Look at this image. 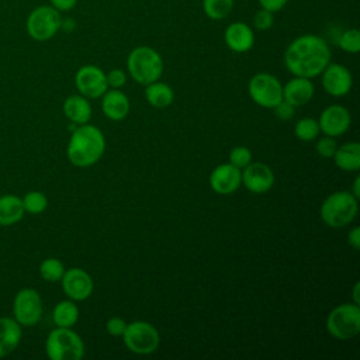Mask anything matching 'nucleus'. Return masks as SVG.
Wrapping results in <instances>:
<instances>
[{"label":"nucleus","instance_id":"f257e3e1","mask_svg":"<svg viewBox=\"0 0 360 360\" xmlns=\"http://www.w3.org/2000/svg\"><path fill=\"white\" fill-rule=\"evenodd\" d=\"M330 62V49L319 35L304 34L292 39L284 51V65L294 76L312 79Z\"/></svg>","mask_w":360,"mask_h":360},{"label":"nucleus","instance_id":"f03ea898","mask_svg":"<svg viewBox=\"0 0 360 360\" xmlns=\"http://www.w3.org/2000/svg\"><path fill=\"white\" fill-rule=\"evenodd\" d=\"M105 150L103 132L90 124L77 125L68 142L66 155L69 162L77 167H89L97 163Z\"/></svg>","mask_w":360,"mask_h":360},{"label":"nucleus","instance_id":"7ed1b4c3","mask_svg":"<svg viewBox=\"0 0 360 360\" xmlns=\"http://www.w3.org/2000/svg\"><path fill=\"white\" fill-rule=\"evenodd\" d=\"M163 59L160 53L148 45L134 48L127 58V69L129 76L139 84L156 82L163 75Z\"/></svg>","mask_w":360,"mask_h":360},{"label":"nucleus","instance_id":"20e7f679","mask_svg":"<svg viewBox=\"0 0 360 360\" xmlns=\"http://www.w3.org/2000/svg\"><path fill=\"white\" fill-rule=\"evenodd\" d=\"M357 198L350 191H335L321 205V218L329 228H343L357 215Z\"/></svg>","mask_w":360,"mask_h":360},{"label":"nucleus","instance_id":"39448f33","mask_svg":"<svg viewBox=\"0 0 360 360\" xmlns=\"http://www.w3.org/2000/svg\"><path fill=\"white\" fill-rule=\"evenodd\" d=\"M45 352L51 360H80L84 356V343L70 328L56 326L46 338Z\"/></svg>","mask_w":360,"mask_h":360},{"label":"nucleus","instance_id":"423d86ee","mask_svg":"<svg viewBox=\"0 0 360 360\" xmlns=\"http://www.w3.org/2000/svg\"><path fill=\"white\" fill-rule=\"evenodd\" d=\"M328 332L338 340H349L360 332V307L345 302L335 307L326 318Z\"/></svg>","mask_w":360,"mask_h":360},{"label":"nucleus","instance_id":"0eeeda50","mask_svg":"<svg viewBox=\"0 0 360 360\" xmlns=\"http://www.w3.org/2000/svg\"><path fill=\"white\" fill-rule=\"evenodd\" d=\"M62 15L52 6H38L27 17L25 28L34 41H48L60 30Z\"/></svg>","mask_w":360,"mask_h":360},{"label":"nucleus","instance_id":"6e6552de","mask_svg":"<svg viewBox=\"0 0 360 360\" xmlns=\"http://www.w3.org/2000/svg\"><path fill=\"white\" fill-rule=\"evenodd\" d=\"M122 339L127 349L136 354H150L156 352L160 345L158 329L146 321H134L127 323Z\"/></svg>","mask_w":360,"mask_h":360},{"label":"nucleus","instance_id":"1a4fd4ad","mask_svg":"<svg viewBox=\"0 0 360 360\" xmlns=\"http://www.w3.org/2000/svg\"><path fill=\"white\" fill-rule=\"evenodd\" d=\"M248 91L252 100L263 108H273L283 100V84L274 75L266 72L252 76Z\"/></svg>","mask_w":360,"mask_h":360},{"label":"nucleus","instance_id":"9d476101","mask_svg":"<svg viewBox=\"0 0 360 360\" xmlns=\"http://www.w3.org/2000/svg\"><path fill=\"white\" fill-rule=\"evenodd\" d=\"M14 319L21 326H34L42 316V300L37 290L22 288L13 301Z\"/></svg>","mask_w":360,"mask_h":360},{"label":"nucleus","instance_id":"9b49d317","mask_svg":"<svg viewBox=\"0 0 360 360\" xmlns=\"http://www.w3.org/2000/svg\"><path fill=\"white\" fill-rule=\"evenodd\" d=\"M75 86L86 98H98L107 90L105 72L96 65H84L75 75Z\"/></svg>","mask_w":360,"mask_h":360},{"label":"nucleus","instance_id":"f8f14e48","mask_svg":"<svg viewBox=\"0 0 360 360\" xmlns=\"http://www.w3.org/2000/svg\"><path fill=\"white\" fill-rule=\"evenodd\" d=\"M60 283L63 292L72 301L87 300L94 288L93 278L86 270L80 267H72L65 270Z\"/></svg>","mask_w":360,"mask_h":360},{"label":"nucleus","instance_id":"ddd939ff","mask_svg":"<svg viewBox=\"0 0 360 360\" xmlns=\"http://www.w3.org/2000/svg\"><path fill=\"white\" fill-rule=\"evenodd\" d=\"M322 87L332 97H343L346 96L352 86L353 77L350 70L340 63H330L321 73Z\"/></svg>","mask_w":360,"mask_h":360},{"label":"nucleus","instance_id":"4468645a","mask_svg":"<svg viewBox=\"0 0 360 360\" xmlns=\"http://www.w3.org/2000/svg\"><path fill=\"white\" fill-rule=\"evenodd\" d=\"M318 124H319L321 132H323L328 136L338 138L349 129L352 124V117L346 107L339 104H332L321 112Z\"/></svg>","mask_w":360,"mask_h":360},{"label":"nucleus","instance_id":"2eb2a0df","mask_svg":"<svg viewBox=\"0 0 360 360\" xmlns=\"http://www.w3.org/2000/svg\"><path fill=\"white\" fill-rule=\"evenodd\" d=\"M242 184L255 194L267 193L274 184V173L266 163L250 162L242 170Z\"/></svg>","mask_w":360,"mask_h":360},{"label":"nucleus","instance_id":"dca6fc26","mask_svg":"<svg viewBox=\"0 0 360 360\" xmlns=\"http://www.w3.org/2000/svg\"><path fill=\"white\" fill-rule=\"evenodd\" d=\"M211 188L221 195H229L235 193L242 184V170L231 163H222L214 167L210 174Z\"/></svg>","mask_w":360,"mask_h":360},{"label":"nucleus","instance_id":"f3484780","mask_svg":"<svg viewBox=\"0 0 360 360\" xmlns=\"http://www.w3.org/2000/svg\"><path fill=\"white\" fill-rule=\"evenodd\" d=\"M224 39L231 51L245 53L255 45V32L249 24L243 21H233L225 28Z\"/></svg>","mask_w":360,"mask_h":360},{"label":"nucleus","instance_id":"a211bd4d","mask_svg":"<svg viewBox=\"0 0 360 360\" xmlns=\"http://www.w3.org/2000/svg\"><path fill=\"white\" fill-rule=\"evenodd\" d=\"M315 89L311 79L294 76L283 86V100L290 103L294 107L304 105L311 101L314 97Z\"/></svg>","mask_w":360,"mask_h":360},{"label":"nucleus","instance_id":"6ab92c4d","mask_svg":"<svg viewBox=\"0 0 360 360\" xmlns=\"http://www.w3.org/2000/svg\"><path fill=\"white\" fill-rule=\"evenodd\" d=\"M101 97V110L108 120L121 121L128 115L129 98L120 89H110Z\"/></svg>","mask_w":360,"mask_h":360},{"label":"nucleus","instance_id":"aec40b11","mask_svg":"<svg viewBox=\"0 0 360 360\" xmlns=\"http://www.w3.org/2000/svg\"><path fill=\"white\" fill-rule=\"evenodd\" d=\"M22 330L21 325L8 316L0 318V357H6L13 353L21 342Z\"/></svg>","mask_w":360,"mask_h":360},{"label":"nucleus","instance_id":"412c9836","mask_svg":"<svg viewBox=\"0 0 360 360\" xmlns=\"http://www.w3.org/2000/svg\"><path fill=\"white\" fill-rule=\"evenodd\" d=\"M63 114L72 124L83 125L91 118V105L84 96L75 94L65 100Z\"/></svg>","mask_w":360,"mask_h":360},{"label":"nucleus","instance_id":"4be33fe9","mask_svg":"<svg viewBox=\"0 0 360 360\" xmlns=\"http://www.w3.org/2000/svg\"><path fill=\"white\" fill-rule=\"evenodd\" d=\"M335 165L343 172H357L360 169V145L347 142L336 148L332 156Z\"/></svg>","mask_w":360,"mask_h":360},{"label":"nucleus","instance_id":"5701e85b","mask_svg":"<svg viewBox=\"0 0 360 360\" xmlns=\"http://www.w3.org/2000/svg\"><path fill=\"white\" fill-rule=\"evenodd\" d=\"M25 210L22 205V200L17 195L7 194L0 197V225L10 226L21 221Z\"/></svg>","mask_w":360,"mask_h":360},{"label":"nucleus","instance_id":"b1692460","mask_svg":"<svg viewBox=\"0 0 360 360\" xmlns=\"http://www.w3.org/2000/svg\"><path fill=\"white\" fill-rule=\"evenodd\" d=\"M145 98L155 108H166L173 103L174 91L167 83L156 80L146 84Z\"/></svg>","mask_w":360,"mask_h":360},{"label":"nucleus","instance_id":"393cba45","mask_svg":"<svg viewBox=\"0 0 360 360\" xmlns=\"http://www.w3.org/2000/svg\"><path fill=\"white\" fill-rule=\"evenodd\" d=\"M52 319L59 328H72L79 319V308L72 300L60 301L53 308Z\"/></svg>","mask_w":360,"mask_h":360},{"label":"nucleus","instance_id":"a878e982","mask_svg":"<svg viewBox=\"0 0 360 360\" xmlns=\"http://www.w3.org/2000/svg\"><path fill=\"white\" fill-rule=\"evenodd\" d=\"M233 8V0H202V10L210 20L226 18Z\"/></svg>","mask_w":360,"mask_h":360},{"label":"nucleus","instance_id":"bb28decb","mask_svg":"<svg viewBox=\"0 0 360 360\" xmlns=\"http://www.w3.org/2000/svg\"><path fill=\"white\" fill-rule=\"evenodd\" d=\"M319 132L321 129H319L318 121L311 117H304L298 120L294 125V135L304 142L314 141L319 135Z\"/></svg>","mask_w":360,"mask_h":360},{"label":"nucleus","instance_id":"cd10ccee","mask_svg":"<svg viewBox=\"0 0 360 360\" xmlns=\"http://www.w3.org/2000/svg\"><path fill=\"white\" fill-rule=\"evenodd\" d=\"M63 273H65V266L56 257H48L42 260V263L39 264V274L48 283L60 281Z\"/></svg>","mask_w":360,"mask_h":360},{"label":"nucleus","instance_id":"c85d7f7f","mask_svg":"<svg viewBox=\"0 0 360 360\" xmlns=\"http://www.w3.org/2000/svg\"><path fill=\"white\" fill-rule=\"evenodd\" d=\"M21 200H22L24 210L28 214H34V215L41 214L48 207V198L41 191H30Z\"/></svg>","mask_w":360,"mask_h":360},{"label":"nucleus","instance_id":"c756f323","mask_svg":"<svg viewBox=\"0 0 360 360\" xmlns=\"http://www.w3.org/2000/svg\"><path fill=\"white\" fill-rule=\"evenodd\" d=\"M338 45L347 53H357L360 51V32L357 28H347L338 37Z\"/></svg>","mask_w":360,"mask_h":360},{"label":"nucleus","instance_id":"7c9ffc66","mask_svg":"<svg viewBox=\"0 0 360 360\" xmlns=\"http://www.w3.org/2000/svg\"><path fill=\"white\" fill-rule=\"evenodd\" d=\"M252 162V152L246 146H235L229 152V163L238 169H243Z\"/></svg>","mask_w":360,"mask_h":360},{"label":"nucleus","instance_id":"2f4dec72","mask_svg":"<svg viewBox=\"0 0 360 360\" xmlns=\"http://www.w3.org/2000/svg\"><path fill=\"white\" fill-rule=\"evenodd\" d=\"M274 24V13L264 10L260 7V10H257L253 15V27L257 31H267L273 27Z\"/></svg>","mask_w":360,"mask_h":360},{"label":"nucleus","instance_id":"473e14b6","mask_svg":"<svg viewBox=\"0 0 360 360\" xmlns=\"http://www.w3.org/2000/svg\"><path fill=\"white\" fill-rule=\"evenodd\" d=\"M336 148H338V143H336L335 138L333 136H328V135L319 138L316 141V143H315V149H316L318 155L322 156V158H332L335 150H336Z\"/></svg>","mask_w":360,"mask_h":360},{"label":"nucleus","instance_id":"72a5a7b5","mask_svg":"<svg viewBox=\"0 0 360 360\" xmlns=\"http://www.w3.org/2000/svg\"><path fill=\"white\" fill-rule=\"evenodd\" d=\"M108 89H121L127 83V75L122 69H112L105 73Z\"/></svg>","mask_w":360,"mask_h":360},{"label":"nucleus","instance_id":"f704fd0d","mask_svg":"<svg viewBox=\"0 0 360 360\" xmlns=\"http://www.w3.org/2000/svg\"><path fill=\"white\" fill-rule=\"evenodd\" d=\"M125 328H127V322L120 316H112L105 323V329L111 336H122Z\"/></svg>","mask_w":360,"mask_h":360},{"label":"nucleus","instance_id":"c9c22d12","mask_svg":"<svg viewBox=\"0 0 360 360\" xmlns=\"http://www.w3.org/2000/svg\"><path fill=\"white\" fill-rule=\"evenodd\" d=\"M273 110L280 120H290L295 114V107L287 103L285 100H281L276 107H273Z\"/></svg>","mask_w":360,"mask_h":360},{"label":"nucleus","instance_id":"e433bc0d","mask_svg":"<svg viewBox=\"0 0 360 360\" xmlns=\"http://www.w3.org/2000/svg\"><path fill=\"white\" fill-rule=\"evenodd\" d=\"M257 1L262 8L269 10L271 13H277L285 7L288 0H257Z\"/></svg>","mask_w":360,"mask_h":360},{"label":"nucleus","instance_id":"4c0bfd02","mask_svg":"<svg viewBox=\"0 0 360 360\" xmlns=\"http://www.w3.org/2000/svg\"><path fill=\"white\" fill-rule=\"evenodd\" d=\"M77 4V0H51V6L58 11H70Z\"/></svg>","mask_w":360,"mask_h":360},{"label":"nucleus","instance_id":"58836bf2","mask_svg":"<svg viewBox=\"0 0 360 360\" xmlns=\"http://www.w3.org/2000/svg\"><path fill=\"white\" fill-rule=\"evenodd\" d=\"M347 242L349 245L353 248V249H359L360 248V228L359 226H354L349 231V235H347Z\"/></svg>","mask_w":360,"mask_h":360},{"label":"nucleus","instance_id":"ea45409f","mask_svg":"<svg viewBox=\"0 0 360 360\" xmlns=\"http://www.w3.org/2000/svg\"><path fill=\"white\" fill-rule=\"evenodd\" d=\"M76 27V22L72 20V18H68V20H63L62 18V22H60V28H63L65 31H73Z\"/></svg>","mask_w":360,"mask_h":360},{"label":"nucleus","instance_id":"a19ab883","mask_svg":"<svg viewBox=\"0 0 360 360\" xmlns=\"http://www.w3.org/2000/svg\"><path fill=\"white\" fill-rule=\"evenodd\" d=\"M352 194H353L356 198H359V197H360V177H359V176H356V179H354V183H353V191H352Z\"/></svg>","mask_w":360,"mask_h":360},{"label":"nucleus","instance_id":"79ce46f5","mask_svg":"<svg viewBox=\"0 0 360 360\" xmlns=\"http://www.w3.org/2000/svg\"><path fill=\"white\" fill-rule=\"evenodd\" d=\"M359 290H360V283H356L353 287V302L360 304V297H359Z\"/></svg>","mask_w":360,"mask_h":360}]
</instances>
